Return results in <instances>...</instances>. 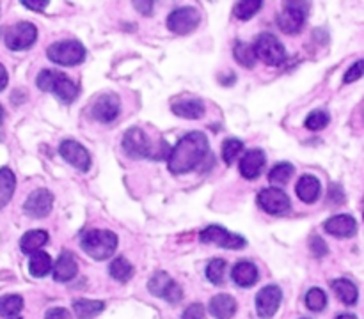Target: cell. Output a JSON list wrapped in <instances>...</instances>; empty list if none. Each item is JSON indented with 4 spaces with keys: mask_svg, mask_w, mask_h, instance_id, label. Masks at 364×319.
<instances>
[{
    "mask_svg": "<svg viewBox=\"0 0 364 319\" xmlns=\"http://www.w3.org/2000/svg\"><path fill=\"white\" fill-rule=\"evenodd\" d=\"M38 39V29L31 22H20L6 32V46L13 52L31 48Z\"/></svg>",
    "mask_w": 364,
    "mask_h": 319,
    "instance_id": "6",
    "label": "cell"
},
{
    "mask_svg": "<svg viewBox=\"0 0 364 319\" xmlns=\"http://www.w3.org/2000/svg\"><path fill=\"white\" fill-rule=\"evenodd\" d=\"M201 22V16L196 8H190V6H183V8L175 9V11L169 15L167 18V27L169 31L175 32V34L185 36L190 34L192 31H196Z\"/></svg>",
    "mask_w": 364,
    "mask_h": 319,
    "instance_id": "7",
    "label": "cell"
},
{
    "mask_svg": "<svg viewBox=\"0 0 364 319\" xmlns=\"http://www.w3.org/2000/svg\"><path fill=\"white\" fill-rule=\"evenodd\" d=\"M295 167L292 164H277L272 171L269 172V181L272 185H286L292 179Z\"/></svg>",
    "mask_w": 364,
    "mask_h": 319,
    "instance_id": "31",
    "label": "cell"
},
{
    "mask_svg": "<svg viewBox=\"0 0 364 319\" xmlns=\"http://www.w3.org/2000/svg\"><path fill=\"white\" fill-rule=\"evenodd\" d=\"M48 243V232L46 231H29L23 234L22 241H20V248L23 254L32 255L36 252L41 250L45 245Z\"/></svg>",
    "mask_w": 364,
    "mask_h": 319,
    "instance_id": "24",
    "label": "cell"
},
{
    "mask_svg": "<svg viewBox=\"0 0 364 319\" xmlns=\"http://www.w3.org/2000/svg\"><path fill=\"white\" fill-rule=\"evenodd\" d=\"M52 271V259L46 252H36L31 255V261H29V274L36 278H43Z\"/></svg>",
    "mask_w": 364,
    "mask_h": 319,
    "instance_id": "27",
    "label": "cell"
},
{
    "mask_svg": "<svg viewBox=\"0 0 364 319\" xmlns=\"http://www.w3.org/2000/svg\"><path fill=\"white\" fill-rule=\"evenodd\" d=\"M76 271H79V264L72 252H62L55 264L52 266L53 278L58 282H69L76 277Z\"/></svg>",
    "mask_w": 364,
    "mask_h": 319,
    "instance_id": "18",
    "label": "cell"
},
{
    "mask_svg": "<svg viewBox=\"0 0 364 319\" xmlns=\"http://www.w3.org/2000/svg\"><path fill=\"white\" fill-rule=\"evenodd\" d=\"M210 155L208 139L205 133L192 132L180 139L178 144L169 153L167 167L173 174H187L201 167V164Z\"/></svg>",
    "mask_w": 364,
    "mask_h": 319,
    "instance_id": "1",
    "label": "cell"
},
{
    "mask_svg": "<svg viewBox=\"0 0 364 319\" xmlns=\"http://www.w3.org/2000/svg\"><path fill=\"white\" fill-rule=\"evenodd\" d=\"M59 153H61L62 158L68 162L69 165H73L75 169L82 172H88L91 167V155L88 153V149L80 146L75 141H65L59 146Z\"/></svg>",
    "mask_w": 364,
    "mask_h": 319,
    "instance_id": "14",
    "label": "cell"
},
{
    "mask_svg": "<svg viewBox=\"0 0 364 319\" xmlns=\"http://www.w3.org/2000/svg\"><path fill=\"white\" fill-rule=\"evenodd\" d=\"M82 250L91 255L96 261H105L114 254L118 248V236L112 231H103V229H93L82 236Z\"/></svg>",
    "mask_w": 364,
    "mask_h": 319,
    "instance_id": "2",
    "label": "cell"
},
{
    "mask_svg": "<svg viewBox=\"0 0 364 319\" xmlns=\"http://www.w3.org/2000/svg\"><path fill=\"white\" fill-rule=\"evenodd\" d=\"M16 188V178L9 169H0V209L11 201Z\"/></svg>",
    "mask_w": 364,
    "mask_h": 319,
    "instance_id": "28",
    "label": "cell"
},
{
    "mask_svg": "<svg viewBox=\"0 0 364 319\" xmlns=\"http://www.w3.org/2000/svg\"><path fill=\"white\" fill-rule=\"evenodd\" d=\"M325 231L329 234L336 236V238H350V236L356 234L357 224L350 215H336V217H330L325 222Z\"/></svg>",
    "mask_w": 364,
    "mask_h": 319,
    "instance_id": "19",
    "label": "cell"
},
{
    "mask_svg": "<svg viewBox=\"0 0 364 319\" xmlns=\"http://www.w3.org/2000/svg\"><path fill=\"white\" fill-rule=\"evenodd\" d=\"M36 84L41 91L53 92L61 101L72 103L79 96V87L73 84L72 80L65 73L52 71V69H43L39 76L36 78Z\"/></svg>",
    "mask_w": 364,
    "mask_h": 319,
    "instance_id": "3",
    "label": "cell"
},
{
    "mask_svg": "<svg viewBox=\"0 0 364 319\" xmlns=\"http://www.w3.org/2000/svg\"><path fill=\"white\" fill-rule=\"evenodd\" d=\"M320 190H322L320 181L315 178V176H309V174L302 176L295 186L297 197H299L302 202H307V204H311V202H315L316 199H318Z\"/></svg>",
    "mask_w": 364,
    "mask_h": 319,
    "instance_id": "22",
    "label": "cell"
},
{
    "mask_svg": "<svg viewBox=\"0 0 364 319\" xmlns=\"http://www.w3.org/2000/svg\"><path fill=\"white\" fill-rule=\"evenodd\" d=\"M199 238H201L203 243H215L217 247L229 248V250H240L247 245L245 238L233 234L220 225H210V227L203 229Z\"/></svg>",
    "mask_w": 364,
    "mask_h": 319,
    "instance_id": "8",
    "label": "cell"
},
{
    "mask_svg": "<svg viewBox=\"0 0 364 319\" xmlns=\"http://www.w3.org/2000/svg\"><path fill=\"white\" fill-rule=\"evenodd\" d=\"M46 53L50 61L59 66H76L86 59V48L75 39L53 43Z\"/></svg>",
    "mask_w": 364,
    "mask_h": 319,
    "instance_id": "4",
    "label": "cell"
},
{
    "mask_svg": "<svg viewBox=\"0 0 364 319\" xmlns=\"http://www.w3.org/2000/svg\"><path fill=\"white\" fill-rule=\"evenodd\" d=\"M283 300V291L279 289V285H267L262 291L258 292L256 297V311L258 316L263 319L274 318V314L277 312L279 305Z\"/></svg>",
    "mask_w": 364,
    "mask_h": 319,
    "instance_id": "11",
    "label": "cell"
},
{
    "mask_svg": "<svg viewBox=\"0 0 364 319\" xmlns=\"http://www.w3.org/2000/svg\"><path fill=\"white\" fill-rule=\"evenodd\" d=\"M23 309V298L20 295H8L0 298V316L2 318H16Z\"/></svg>",
    "mask_w": 364,
    "mask_h": 319,
    "instance_id": "30",
    "label": "cell"
},
{
    "mask_svg": "<svg viewBox=\"0 0 364 319\" xmlns=\"http://www.w3.org/2000/svg\"><path fill=\"white\" fill-rule=\"evenodd\" d=\"M360 76H363V61H357L356 64H353L352 68L345 73V78H343V82H345V84H352V82L359 80Z\"/></svg>",
    "mask_w": 364,
    "mask_h": 319,
    "instance_id": "38",
    "label": "cell"
},
{
    "mask_svg": "<svg viewBox=\"0 0 364 319\" xmlns=\"http://www.w3.org/2000/svg\"><path fill=\"white\" fill-rule=\"evenodd\" d=\"M148 289L151 291V295L163 298V300H167L169 304H178L183 298L182 288H180L166 271H156V274L149 278Z\"/></svg>",
    "mask_w": 364,
    "mask_h": 319,
    "instance_id": "9",
    "label": "cell"
},
{
    "mask_svg": "<svg viewBox=\"0 0 364 319\" xmlns=\"http://www.w3.org/2000/svg\"><path fill=\"white\" fill-rule=\"evenodd\" d=\"M53 206V195L45 188L32 192L29 199L23 204V211L31 218H45L48 217V213L52 211Z\"/></svg>",
    "mask_w": 364,
    "mask_h": 319,
    "instance_id": "15",
    "label": "cell"
},
{
    "mask_svg": "<svg viewBox=\"0 0 364 319\" xmlns=\"http://www.w3.org/2000/svg\"><path fill=\"white\" fill-rule=\"evenodd\" d=\"M123 149L130 158H151L153 144L142 129L132 128L123 137Z\"/></svg>",
    "mask_w": 364,
    "mask_h": 319,
    "instance_id": "10",
    "label": "cell"
},
{
    "mask_svg": "<svg viewBox=\"0 0 364 319\" xmlns=\"http://www.w3.org/2000/svg\"><path fill=\"white\" fill-rule=\"evenodd\" d=\"M267 158L265 153L262 149H250L247 151L245 155L240 158V174L243 176L245 179H256L262 176L263 169H265Z\"/></svg>",
    "mask_w": 364,
    "mask_h": 319,
    "instance_id": "17",
    "label": "cell"
},
{
    "mask_svg": "<svg viewBox=\"0 0 364 319\" xmlns=\"http://www.w3.org/2000/svg\"><path fill=\"white\" fill-rule=\"evenodd\" d=\"M243 149V142L238 139H228V141L222 144V160L226 162V165H233L236 162V158L240 156Z\"/></svg>",
    "mask_w": 364,
    "mask_h": 319,
    "instance_id": "34",
    "label": "cell"
},
{
    "mask_svg": "<svg viewBox=\"0 0 364 319\" xmlns=\"http://www.w3.org/2000/svg\"><path fill=\"white\" fill-rule=\"evenodd\" d=\"M135 8L137 9H141L142 13H144V15H149V13H151V9H153V4H142V2H135Z\"/></svg>",
    "mask_w": 364,
    "mask_h": 319,
    "instance_id": "43",
    "label": "cell"
},
{
    "mask_svg": "<svg viewBox=\"0 0 364 319\" xmlns=\"http://www.w3.org/2000/svg\"><path fill=\"white\" fill-rule=\"evenodd\" d=\"M171 108L178 118L183 119H201L205 114V103L196 98L178 99V101L173 103Z\"/></svg>",
    "mask_w": 364,
    "mask_h": 319,
    "instance_id": "20",
    "label": "cell"
},
{
    "mask_svg": "<svg viewBox=\"0 0 364 319\" xmlns=\"http://www.w3.org/2000/svg\"><path fill=\"white\" fill-rule=\"evenodd\" d=\"M332 289L336 292V297L343 302L345 305H356L357 297H359V291H357V285L353 284L349 278H338V281L332 282Z\"/></svg>",
    "mask_w": 364,
    "mask_h": 319,
    "instance_id": "25",
    "label": "cell"
},
{
    "mask_svg": "<svg viewBox=\"0 0 364 319\" xmlns=\"http://www.w3.org/2000/svg\"><path fill=\"white\" fill-rule=\"evenodd\" d=\"M109 271L112 278H116L118 282H128L133 275V266L130 264L128 259L116 257L114 261L110 262Z\"/></svg>",
    "mask_w": 364,
    "mask_h": 319,
    "instance_id": "29",
    "label": "cell"
},
{
    "mask_svg": "<svg viewBox=\"0 0 364 319\" xmlns=\"http://www.w3.org/2000/svg\"><path fill=\"white\" fill-rule=\"evenodd\" d=\"M2 121H4V108L0 106V125H2Z\"/></svg>",
    "mask_w": 364,
    "mask_h": 319,
    "instance_id": "46",
    "label": "cell"
},
{
    "mask_svg": "<svg viewBox=\"0 0 364 319\" xmlns=\"http://www.w3.org/2000/svg\"><path fill=\"white\" fill-rule=\"evenodd\" d=\"M8 71H6V68L2 64H0V91H4L6 85H8Z\"/></svg>",
    "mask_w": 364,
    "mask_h": 319,
    "instance_id": "42",
    "label": "cell"
},
{
    "mask_svg": "<svg viewBox=\"0 0 364 319\" xmlns=\"http://www.w3.org/2000/svg\"><path fill=\"white\" fill-rule=\"evenodd\" d=\"M45 319H72V314L62 307L50 309V311H46Z\"/></svg>",
    "mask_w": 364,
    "mask_h": 319,
    "instance_id": "40",
    "label": "cell"
},
{
    "mask_svg": "<svg viewBox=\"0 0 364 319\" xmlns=\"http://www.w3.org/2000/svg\"><path fill=\"white\" fill-rule=\"evenodd\" d=\"M262 8V0H242V2H238V4L235 6L233 13H235V16L238 20H250Z\"/></svg>",
    "mask_w": 364,
    "mask_h": 319,
    "instance_id": "32",
    "label": "cell"
},
{
    "mask_svg": "<svg viewBox=\"0 0 364 319\" xmlns=\"http://www.w3.org/2000/svg\"><path fill=\"white\" fill-rule=\"evenodd\" d=\"M336 319H357V318L353 314H342V316H338Z\"/></svg>",
    "mask_w": 364,
    "mask_h": 319,
    "instance_id": "45",
    "label": "cell"
},
{
    "mask_svg": "<svg viewBox=\"0 0 364 319\" xmlns=\"http://www.w3.org/2000/svg\"><path fill=\"white\" fill-rule=\"evenodd\" d=\"M121 103L116 94H103L93 103L91 115L100 122H112L119 115Z\"/></svg>",
    "mask_w": 364,
    "mask_h": 319,
    "instance_id": "16",
    "label": "cell"
},
{
    "mask_svg": "<svg viewBox=\"0 0 364 319\" xmlns=\"http://www.w3.org/2000/svg\"><path fill=\"white\" fill-rule=\"evenodd\" d=\"M258 268L249 261H240L231 271V278L240 288H250L258 282Z\"/></svg>",
    "mask_w": 364,
    "mask_h": 319,
    "instance_id": "21",
    "label": "cell"
},
{
    "mask_svg": "<svg viewBox=\"0 0 364 319\" xmlns=\"http://www.w3.org/2000/svg\"><path fill=\"white\" fill-rule=\"evenodd\" d=\"M329 121H330V118H329V114H327V112L315 111V112H311V114L307 115V119H306V122H304V125H306L307 129H311V132H318V129L325 128V126L329 125Z\"/></svg>",
    "mask_w": 364,
    "mask_h": 319,
    "instance_id": "37",
    "label": "cell"
},
{
    "mask_svg": "<svg viewBox=\"0 0 364 319\" xmlns=\"http://www.w3.org/2000/svg\"><path fill=\"white\" fill-rule=\"evenodd\" d=\"M304 23H306V11L300 4H286L285 11L277 16V25L288 36L299 34Z\"/></svg>",
    "mask_w": 364,
    "mask_h": 319,
    "instance_id": "12",
    "label": "cell"
},
{
    "mask_svg": "<svg viewBox=\"0 0 364 319\" xmlns=\"http://www.w3.org/2000/svg\"><path fill=\"white\" fill-rule=\"evenodd\" d=\"M46 6H48V2H43V4H27V2H23V8L34 9V11H41V9H45Z\"/></svg>",
    "mask_w": 364,
    "mask_h": 319,
    "instance_id": "44",
    "label": "cell"
},
{
    "mask_svg": "<svg viewBox=\"0 0 364 319\" xmlns=\"http://www.w3.org/2000/svg\"><path fill=\"white\" fill-rule=\"evenodd\" d=\"M306 305L309 311L313 312H320L325 309L327 305V297H325V292L322 291V289L318 288H313L307 291L306 295Z\"/></svg>",
    "mask_w": 364,
    "mask_h": 319,
    "instance_id": "36",
    "label": "cell"
},
{
    "mask_svg": "<svg viewBox=\"0 0 364 319\" xmlns=\"http://www.w3.org/2000/svg\"><path fill=\"white\" fill-rule=\"evenodd\" d=\"M205 307L201 304H194L183 312V318L182 319H205Z\"/></svg>",
    "mask_w": 364,
    "mask_h": 319,
    "instance_id": "39",
    "label": "cell"
},
{
    "mask_svg": "<svg viewBox=\"0 0 364 319\" xmlns=\"http://www.w3.org/2000/svg\"><path fill=\"white\" fill-rule=\"evenodd\" d=\"M210 312L215 319H231L236 312L235 298L229 295H217L210 302Z\"/></svg>",
    "mask_w": 364,
    "mask_h": 319,
    "instance_id": "23",
    "label": "cell"
},
{
    "mask_svg": "<svg viewBox=\"0 0 364 319\" xmlns=\"http://www.w3.org/2000/svg\"><path fill=\"white\" fill-rule=\"evenodd\" d=\"M252 50H255V57L265 62L267 66H279L286 57L285 46L274 34H259L252 45Z\"/></svg>",
    "mask_w": 364,
    "mask_h": 319,
    "instance_id": "5",
    "label": "cell"
},
{
    "mask_svg": "<svg viewBox=\"0 0 364 319\" xmlns=\"http://www.w3.org/2000/svg\"><path fill=\"white\" fill-rule=\"evenodd\" d=\"M105 304L100 300H88V298H80V300L73 302V311H75L79 319H93L103 312Z\"/></svg>",
    "mask_w": 364,
    "mask_h": 319,
    "instance_id": "26",
    "label": "cell"
},
{
    "mask_svg": "<svg viewBox=\"0 0 364 319\" xmlns=\"http://www.w3.org/2000/svg\"><path fill=\"white\" fill-rule=\"evenodd\" d=\"M224 274H226V261L224 259H213L206 266V277L212 284L220 285L224 282Z\"/></svg>",
    "mask_w": 364,
    "mask_h": 319,
    "instance_id": "35",
    "label": "cell"
},
{
    "mask_svg": "<svg viewBox=\"0 0 364 319\" xmlns=\"http://www.w3.org/2000/svg\"><path fill=\"white\" fill-rule=\"evenodd\" d=\"M311 247H313V250H315V255H318V257L327 252L325 243H323V239H320V238H313Z\"/></svg>",
    "mask_w": 364,
    "mask_h": 319,
    "instance_id": "41",
    "label": "cell"
},
{
    "mask_svg": "<svg viewBox=\"0 0 364 319\" xmlns=\"http://www.w3.org/2000/svg\"><path fill=\"white\" fill-rule=\"evenodd\" d=\"M258 204L270 215H283V213L288 211L292 202L285 192L272 186V188H265V190L259 192Z\"/></svg>",
    "mask_w": 364,
    "mask_h": 319,
    "instance_id": "13",
    "label": "cell"
},
{
    "mask_svg": "<svg viewBox=\"0 0 364 319\" xmlns=\"http://www.w3.org/2000/svg\"><path fill=\"white\" fill-rule=\"evenodd\" d=\"M9 319H22V318H9Z\"/></svg>",
    "mask_w": 364,
    "mask_h": 319,
    "instance_id": "47",
    "label": "cell"
},
{
    "mask_svg": "<svg viewBox=\"0 0 364 319\" xmlns=\"http://www.w3.org/2000/svg\"><path fill=\"white\" fill-rule=\"evenodd\" d=\"M233 55H235L236 61H238L242 66H245V68H252L256 62L252 45H247V43L243 41L236 43L235 48H233Z\"/></svg>",
    "mask_w": 364,
    "mask_h": 319,
    "instance_id": "33",
    "label": "cell"
}]
</instances>
